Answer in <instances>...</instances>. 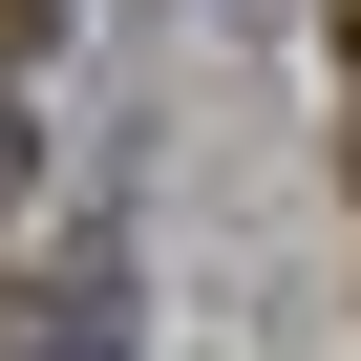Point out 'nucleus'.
<instances>
[{
  "instance_id": "1",
  "label": "nucleus",
  "mask_w": 361,
  "mask_h": 361,
  "mask_svg": "<svg viewBox=\"0 0 361 361\" xmlns=\"http://www.w3.org/2000/svg\"><path fill=\"white\" fill-rule=\"evenodd\" d=\"M0 361H128V234H85L64 276L0 298Z\"/></svg>"
},
{
  "instance_id": "2",
  "label": "nucleus",
  "mask_w": 361,
  "mask_h": 361,
  "mask_svg": "<svg viewBox=\"0 0 361 361\" xmlns=\"http://www.w3.org/2000/svg\"><path fill=\"white\" fill-rule=\"evenodd\" d=\"M22 43H43V0H0V64H22Z\"/></svg>"
},
{
  "instance_id": "3",
  "label": "nucleus",
  "mask_w": 361,
  "mask_h": 361,
  "mask_svg": "<svg viewBox=\"0 0 361 361\" xmlns=\"http://www.w3.org/2000/svg\"><path fill=\"white\" fill-rule=\"evenodd\" d=\"M0 192H22V128H0Z\"/></svg>"
},
{
  "instance_id": "4",
  "label": "nucleus",
  "mask_w": 361,
  "mask_h": 361,
  "mask_svg": "<svg viewBox=\"0 0 361 361\" xmlns=\"http://www.w3.org/2000/svg\"><path fill=\"white\" fill-rule=\"evenodd\" d=\"M340 64H361V0H340Z\"/></svg>"
}]
</instances>
